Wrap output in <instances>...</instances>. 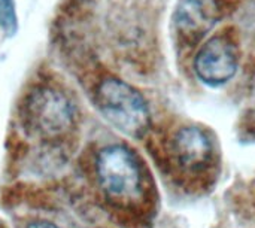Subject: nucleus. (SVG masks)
<instances>
[{"mask_svg":"<svg viewBox=\"0 0 255 228\" xmlns=\"http://www.w3.org/2000/svg\"><path fill=\"white\" fill-rule=\"evenodd\" d=\"M78 112L72 99L54 85H36L24 97L21 121L27 131L42 140H60L72 131Z\"/></svg>","mask_w":255,"mask_h":228,"instance_id":"nucleus-2","label":"nucleus"},{"mask_svg":"<svg viewBox=\"0 0 255 228\" xmlns=\"http://www.w3.org/2000/svg\"><path fill=\"white\" fill-rule=\"evenodd\" d=\"M94 102L103 118L128 137H142L151 124L149 108L143 96L115 76L102 79L94 91Z\"/></svg>","mask_w":255,"mask_h":228,"instance_id":"nucleus-3","label":"nucleus"},{"mask_svg":"<svg viewBox=\"0 0 255 228\" xmlns=\"http://www.w3.org/2000/svg\"><path fill=\"white\" fill-rule=\"evenodd\" d=\"M22 228H60L57 224L45 221V220H34V221H28L25 223Z\"/></svg>","mask_w":255,"mask_h":228,"instance_id":"nucleus-8","label":"nucleus"},{"mask_svg":"<svg viewBox=\"0 0 255 228\" xmlns=\"http://www.w3.org/2000/svg\"><path fill=\"white\" fill-rule=\"evenodd\" d=\"M194 70L202 82L220 87L229 82L238 70V54L235 46L224 37L209 39L194 58Z\"/></svg>","mask_w":255,"mask_h":228,"instance_id":"nucleus-4","label":"nucleus"},{"mask_svg":"<svg viewBox=\"0 0 255 228\" xmlns=\"http://www.w3.org/2000/svg\"><path fill=\"white\" fill-rule=\"evenodd\" d=\"M220 9L215 0H181L175 9L173 21L185 39H199L217 24Z\"/></svg>","mask_w":255,"mask_h":228,"instance_id":"nucleus-6","label":"nucleus"},{"mask_svg":"<svg viewBox=\"0 0 255 228\" xmlns=\"http://www.w3.org/2000/svg\"><path fill=\"white\" fill-rule=\"evenodd\" d=\"M0 28L6 34H13L18 28V18L13 0H0Z\"/></svg>","mask_w":255,"mask_h":228,"instance_id":"nucleus-7","label":"nucleus"},{"mask_svg":"<svg viewBox=\"0 0 255 228\" xmlns=\"http://www.w3.org/2000/svg\"><path fill=\"white\" fill-rule=\"evenodd\" d=\"M253 88H254V91H255V73H254V78H253Z\"/></svg>","mask_w":255,"mask_h":228,"instance_id":"nucleus-9","label":"nucleus"},{"mask_svg":"<svg viewBox=\"0 0 255 228\" xmlns=\"http://www.w3.org/2000/svg\"><path fill=\"white\" fill-rule=\"evenodd\" d=\"M172 154L182 170L199 173L208 169L214 149L206 131L197 127H184L173 137Z\"/></svg>","mask_w":255,"mask_h":228,"instance_id":"nucleus-5","label":"nucleus"},{"mask_svg":"<svg viewBox=\"0 0 255 228\" xmlns=\"http://www.w3.org/2000/svg\"><path fill=\"white\" fill-rule=\"evenodd\" d=\"M96 185L106 200L128 206L143 196V170L137 157L124 145L112 143L94 155Z\"/></svg>","mask_w":255,"mask_h":228,"instance_id":"nucleus-1","label":"nucleus"}]
</instances>
